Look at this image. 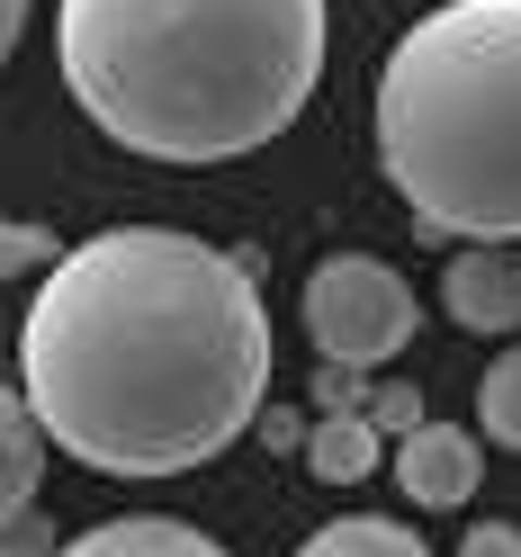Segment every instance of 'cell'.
<instances>
[{
    "label": "cell",
    "instance_id": "5b68a950",
    "mask_svg": "<svg viewBox=\"0 0 521 557\" xmlns=\"http://www.w3.org/2000/svg\"><path fill=\"white\" fill-rule=\"evenodd\" d=\"M396 485L423 512H459L476 504V485H485V432H459V423H413L396 441Z\"/></svg>",
    "mask_w": 521,
    "mask_h": 557
},
{
    "label": "cell",
    "instance_id": "5bb4252c",
    "mask_svg": "<svg viewBox=\"0 0 521 557\" xmlns=\"http://www.w3.org/2000/svg\"><path fill=\"white\" fill-rule=\"evenodd\" d=\"M315 405H324V413H369V377L342 369V360H324V369H315Z\"/></svg>",
    "mask_w": 521,
    "mask_h": 557
},
{
    "label": "cell",
    "instance_id": "ac0fdd59",
    "mask_svg": "<svg viewBox=\"0 0 521 557\" xmlns=\"http://www.w3.org/2000/svg\"><path fill=\"white\" fill-rule=\"evenodd\" d=\"M18 37H27V0H0V63L18 54Z\"/></svg>",
    "mask_w": 521,
    "mask_h": 557
},
{
    "label": "cell",
    "instance_id": "277c9868",
    "mask_svg": "<svg viewBox=\"0 0 521 557\" xmlns=\"http://www.w3.org/2000/svg\"><path fill=\"white\" fill-rule=\"evenodd\" d=\"M413 324H423L413 278L396 261H377V252H333L306 278V342L324 360H342V369H387L413 342Z\"/></svg>",
    "mask_w": 521,
    "mask_h": 557
},
{
    "label": "cell",
    "instance_id": "e0dca14e",
    "mask_svg": "<svg viewBox=\"0 0 521 557\" xmlns=\"http://www.w3.org/2000/svg\"><path fill=\"white\" fill-rule=\"evenodd\" d=\"M459 557H521V531H512V521H468Z\"/></svg>",
    "mask_w": 521,
    "mask_h": 557
},
{
    "label": "cell",
    "instance_id": "7a4b0ae2",
    "mask_svg": "<svg viewBox=\"0 0 521 557\" xmlns=\"http://www.w3.org/2000/svg\"><path fill=\"white\" fill-rule=\"evenodd\" d=\"M54 63L82 117L145 162H243L324 82V0H63Z\"/></svg>",
    "mask_w": 521,
    "mask_h": 557
},
{
    "label": "cell",
    "instance_id": "6da1fadb",
    "mask_svg": "<svg viewBox=\"0 0 521 557\" xmlns=\"http://www.w3.org/2000/svg\"><path fill=\"white\" fill-rule=\"evenodd\" d=\"M18 387L90 476H189L270 405L261 261L171 225L73 243L18 324Z\"/></svg>",
    "mask_w": 521,
    "mask_h": 557
},
{
    "label": "cell",
    "instance_id": "30bf717a",
    "mask_svg": "<svg viewBox=\"0 0 521 557\" xmlns=\"http://www.w3.org/2000/svg\"><path fill=\"white\" fill-rule=\"evenodd\" d=\"M297 557H432L423 531H405V521H377V512H351V521H324L315 540Z\"/></svg>",
    "mask_w": 521,
    "mask_h": 557
},
{
    "label": "cell",
    "instance_id": "8fae6325",
    "mask_svg": "<svg viewBox=\"0 0 521 557\" xmlns=\"http://www.w3.org/2000/svg\"><path fill=\"white\" fill-rule=\"evenodd\" d=\"M476 432L495 449H521V342L476 377Z\"/></svg>",
    "mask_w": 521,
    "mask_h": 557
},
{
    "label": "cell",
    "instance_id": "4fadbf2b",
    "mask_svg": "<svg viewBox=\"0 0 521 557\" xmlns=\"http://www.w3.org/2000/svg\"><path fill=\"white\" fill-rule=\"evenodd\" d=\"M54 548H63V540H54V521H46L37 504L0 521V557H54Z\"/></svg>",
    "mask_w": 521,
    "mask_h": 557
},
{
    "label": "cell",
    "instance_id": "7c38bea8",
    "mask_svg": "<svg viewBox=\"0 0 521 557\" xmlns=\"http://www.w3.org/2000/svg\"><path fill=\"white\" fill-rule=\"evenodd\" d=\"M54 234L46 225H18V216H0V278H27V270H54Z\"/></svg>",
    "mask_w": 521,
    "mask_h": 557
},
{
    "label": "cell",
    "instance_id": "9c48e42d",
    "mask_svg": "<svg viewBox=\"0 0 521 557\" xmlns=\"http://www.w3.org/2000/svg\"><path fill=\"white\" fill-rule=\"evenodd\" d=\"M387 432L369 423V413H324L315 432H306V476L315 485H360V476H377V459H387Z\"/></svg>",
    "mask_w": 521,
    "mask_h": 557
},
{
    "label": "cell",
    "instance_id": "9a60e30c",
    "mask_svg": "<svg viewBox=\"0 0 521 557\" xmlns=\"http://www.w3.org/2000/svg\"><path fill=\"white\" fill-rule=\"evenodd\" d=\"M252 432H261V449H280V459H306V432H315V423H306V413H288V405H261Z\"/></svg>",
    "mask_w": 521,
    "mask_h": 557
},
{
    "label": "cell",
    "instance_id": "3957f363",
    "mask_svg": "<svg viewBox=\"0 0 521 557\" xmlns=\"http://www.w3.org/2000/svg\"><path fill=\"white\" fill-rule=\"evenodd\" d=\"M377 162L423 234L521 243V0H441L396 37Z\"/></svg>",
    "mask_w": 521,
    "mask_h": 557
},
{
    "label": "cell",
    "instance_id": "52a82bcc",
    "mask_svg": "<svg viewBox=\"0 0 521 557\" xmlns=\"http://www.w3.org/2000/svg\"><path fill=\"white\" fill-rule=\"evenodd\" d=\"M54 557H225L216 540L198 531V521H171V512H126V521H99V531H82L73 548Z\"/></svg>",
    "mask_w": 521,
    "mask_h": 557
},
{
    "label": "cell",
    "instance_id": "2e32d148",
    "mask_svg": "<svg viewBox=\"0 0 521 557\" xmlns=\"http://www.w3.org/2000/svg\"><path fill=\"white\" fill-rule=\"evenodd\" d=\"M369 423L387 432V441H405L413 423H423V396H413V387H377V396H369Z\"/></svg>",
    "mask_w": 521,
    "mask_h": 557
},
{
    "label": "cell",
    "instance_id": "ba28073f",
    "mask_svg": "<svg viewBox=\"0 0 521 557\" xmlns=\"http://www.w3.org/2000/svg\"><path fill=\"white\" fill-rule=\"evenodd\" d=\"M46 423H37V405H27V387H0V521L37 504V485H46Z\"/></svg>",
    "mask_w": 521,
    "mask_h": 557
},
{
    "label": "cell",
    "instance_id": "8992f818",
    "mask_svg": "<svg viewBox=\"0 0 521 557\" xmlns=\"http://www.w3.org/2000/svg\"><path fill=\"white\" fill-rule=\"evenodd\" d=\"M441 306L459 333H521V252L512 243H459L441 270Z\"/></svg>",
    "mask_w": 521,
    "mask_h": 557
}]
</instances>
